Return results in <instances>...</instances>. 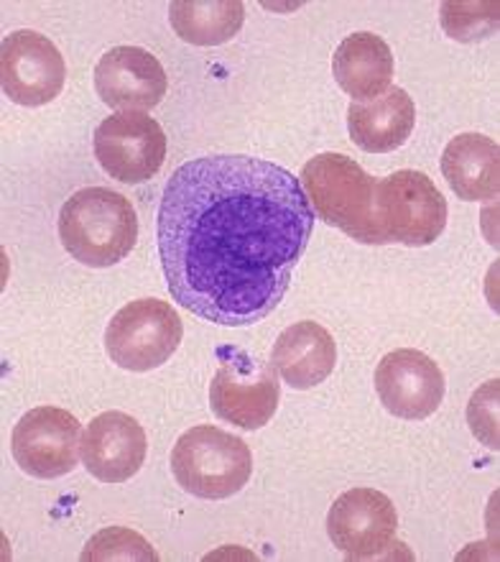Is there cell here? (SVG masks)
<instances>
[{"mask_svg":"<svg viewBox=\"0 0 500 562\" xmlns=\"http://www.w3.org/2000/svg\"><path fill=\"white\" fill-rule=\"evenodd\" d=\"M442 26L457 42H480L498 31V3H444Z\"/></svg>","mask_w":500,"mask_h":562,"instance_id":"ffe728a7","label":"cell"},{"mask_svg":"<svg viewBox=\"0 0 500 562\" xmlns=\"http://www.w3.org/2000/svg\"><path fill=\"white\" fill-rule=\"evenodd\" d=\"M67 65L57 46L38 31H13L0 46V85L15 105L52 103L65 88Z\"/></svg>","mask_w":500,"mask_h":562,"instance_id":"9c48e42d","label":"cell"},{"mask_svg":"<svg viewBox=\"0 0 500 562\" xmlns=\"http://www.w3.org/2000/svg\"><path fill=\"white\" fill-rule=\"evenodd\" d=\"M311 233L299 177L240 154L182 164L156 223L174 302L223 327L255 325L279 307Z\"/></svg>","mask_w":500,"mask_h":562,"instance_id":"6da1fadb","label":"cell"},{"mask_svg":"<svg viewBox=\"0 0 500 562\" xmlns=\"http://www.w3.org/2000/svg\"><path fill=\"white\" fill-rule=\"evenodd\" d=\"M442 171L459 200H493L500 192V148L482 134L455 136L442 154Z\"/></svg>","mask_w":500,"mask_h":562,"instance_id":"e0dca14e","label":"cell"},{"mask_svg":"<svg viewBox=\"0 0 500 562\" xmlns=\"http://www.w3.org/2000/svg\"><path fill=\"white\" fill-rule=\"evenodd\" d=\"M498 392H500V381H488L482 384L478 392L473 394L470 407H467V422H470L473 435L486 445L490 450L500 448V437H498Z\"/></svg>","mask_w":500,"mask_h":562,"instance_id":"7402d4cb","label":"cell"},{"mask_svg":"<svg viewBox=\"0 0 500 562\" xmlns=\"http://www.w3.org/2000/svg\"><path fill=\"white\" fill-rule=\"evenodd\" d=\"M375 392L394 417L427 419L444 400V373L421 350L401 348L378 363Z\"/></svg>","mask_w":500,"mask_h":562,"instance_id":"7c38bea8","label":"cell"},{"mask_svg":"<svg viewBox=\"0 0 500 562\" xmlns=\"http://www.w3.org/2000/svg\"><path fill=\"white\" fill-rule=\"evenodd\" d=\"M413 123H417V108L401 88L383 92L380 98L365 103H353L348 111L350 136L368 154H388L401 148L411 136Z\"/></svg>","mask_w":500,"mask_h":562,"instance_id":"2e32d148","label":"cell"},{"mask_svg":"<svg viewBox=\"0 0 500 562\" xmlns=\"http://www.w3.org/2000/svg\"><path fill=\"white\" fill-rule=\"evenodd\" d=\"M146 432L125 412H103L82 435V463L103 483H123L146 460Z\"/></svg>","mask_w":500,"mask_h":562,"instance_id":"5bb4252c","label":"cell"},{"mask_svg":"<svg viewBox=\"0 0 500 562\" xmlns=\"http://www.w3.org/2000/svg\"><path fill=\"white\" fill-rule=\"evenodd\" d=\"M80 422L59 407L26 412L11 437L13 458L21 471L44 481L72 473L80 460Z\"/></svg>","mask_w":500,"mask_h":562,"instance_id":"30bf717a","label":"cell"},{"mask_svg":"<svg viewBox=\"0 0 500 562\" xmlns=\"http://www.w3.org/2000/svg\"><path fill=\"white\" fill-rule=\"evenodd\" d=\"M184 327L177 310L161 300H136L115 312L105 330V350L125 371H154L177 353Z\"/></svg>","mask_w":500,"mask_h":562,"instance_id":"52a82bcc","label":"cell"},{"mask_svg":"<svg viewBox=\"0 0 500 562\" xmlns=\"http://www.w3.org/2000/svg\"><path fill=\"white\" fill-rule=\"evenodd\" d=\"M171 473L192 496L220 502L243 491L253 473V456L240 437L213 425L192 427L171 450Z\"/></svg>","mask_w":500,"mask_h":562,"instance_id":"277c9868","label":"cell"},{"mask_svg":"<svg viewBox=\"0 0 500 562\" xmlns=\"http://www.w3.org/2000/svg\"><path fill=\"white\" fill-rule=\"evenodd\" d=\"M84 562H103V560H159V552H156L151 544H148L144 537L133 529L125 527H111L98 532L88 542V548L82 550Z\"/></svg>","mask_w":500,"mask_h":562,"instance_id":"44dd1931","label":"cell"},{"mask_svg":"<svg viewBox=\"0 0 500 562\" xmlns=\"http://www.w3.org/2000/svg\"><path fill=\"white\" fill-rule=\"evenodd\" d=\"M299 182L309 205L327 225H334L361 244L378 246L373 202L375 179L345 154H319L304 164Z\"/></svg>","mask_w":500,"mask_h":562,"instance_id":"3957f363","label":"cell"},{"mask_svg":"<svg viewBox=\"0 0 500 562\" xmlns=\"http://www.w3.org/2000/svg\"><path fill=\"white\" fill-rule=\"evenodd\" d=\"M334 80L350 98L375 100L390 88L394 80V54L378 34L361 31L342 38L332 57Z\"/></svg>","mask_w":500,"mask_h":562,"instance_id":"ac0fdd59","label":"cell"},{"mask_svg":"<svg viewBox=\"0 0 500 562\" xmlns=\"http://www.w3.org/2000/svg\"><path fill=\"white\" fill-rule=\"evenodd\" d=\"M59 238L67 254L90 269L121 263L138 240V215L128 198L88 187L75 192L59 213Z\"/></svg>","mask_w":500,"mask_h":562,"instance_id":"7a4b0ae2","label":"cell"},{"mask_svg":"<svg viewBox=\"0 0 500 562\" xmlns=\"http://www.w3.org/2000/svg\"><path fill=\"white\" fill-rule=\"evenodd\" d=\"M177 36L197 46L230 42L243 29L246 5L240 0H179L169 8Z\"/></svg>","mask_w":500,"mask_h":562,"instance_id":"d6986e66","label":"cell"},{"mask_svg":"<svg viewBox=\"0 0 500 562\" xmlns=\"http://www.w3.org/2000/svg\"><path fill=\"white\" fill-rule=\"evenodd\" d=\"M95 88L115 111H151L167 95L169 80L161 61L140 46H115L95 67Z\"/></svg>","mask_w":500,"mask_h":562,"instance_id":"4fadbf2b","label":"cell"},{"mask_svg":"<svg viewBox=\"0 0 500 562\" xmlns=\"http://www.w3.org/2000/svg\"><path fill=\"white\" fill-rule=\"evenodd\" d=\"M398 514L386 494L373 488L345 491L332 504L327 532L348 560H371L394 544Z\"/></svg>","mask_w":500,"mask_h":562,"instance_id":"8fae6325","label":"cell"},{"mask_svg":"<svg viewBox=\"0 0 500 562\" xmlns=\"http://www.w3.org/2000/svg\"><path fill=\"white\" fill-rule=\"evenodd\" d=\"M338 346L322 325L302 319L276 338L271 353V366L281 373L292 389L307 392L322 384L334 371Z\"/></svg>","mask_w":500,"mask_h":562,"instance_id":"9a60e30c","label":"cell"},{"mask_svg":"<svg viewBox=\"0 0 500 562\" xmlns=\"http://www.w3.org/2000/svg\"><path fill=\"white\" fill-rule=\"evenodd\" d=\"M373 217L378 246L421 248L442 236L447 225V202L424 171L401 169L375 182Z\"/></svg>","mask_w":500,"mask_h":562,"instance_id":"5b68a950","label":"cell"},{"mask_svg":"<svg viewBox=\"0 0 500 562\" xmlns=\"http://www.w3.org/2000/svg\"><path fill=\"white\" fill-rule=\"evenodd\" d=\"M95 156L107 177L123 184L148 182L167 159V134L146 113H115L95 131Z\"/></svg>","mask_w":500,"mask_h":562,"instance_id":"ba28073f","label":"cell"},{"mask_svg":"<svg viewBox=\"0 0 500 562\" xmlns=\"http://www.w3.org/2000/svg\"><path fill=\"white\" fill-rule=\"evenodd\" d=\"M217 358L220 366L209 384V407L215 415L240 429L269 425L281 400L276 369L232 346L217 350Z\"/></svg>","mask_w":500,"mask_h":562,"instance_id":"8992f818","label":"cell"}]
</instances>
